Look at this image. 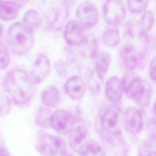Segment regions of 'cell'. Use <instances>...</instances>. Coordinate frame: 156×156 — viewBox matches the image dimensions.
Masks as SVG:
<instances>
[{"instance_id":"cell-1","label":"cell","mask_w":156,"mask_h":156,"mask_svg":"<svg viewBox=\"0 0 156 156\" xmlns=\"http://www.w3.org/2000/svg\"><path fill=\"white\" fill-rule=\"evenodd\" d=\"M4 83L8 94L18 105H27L35 95V83L30 75L21 69L9 71L5 76Z\"/></svg>"},{"instance_id":"cell-2","label":"cell","mask_w":156,"mask_h":156,"mask_svg":"<svg viewBox=\"0 0 156 156\" xmlns=\"http://www.w3.org/2000/svg\"><path fill=\"white\" fill-rule=\"evenodd\" d=\"M123 93L141 107L149 105L152 89L149 82L134 72H126L120 79Z\"/></svg>"},{"instance_id":"cell-3","label":"cell","mask_w":156,"mask_h":156,"mask_svg":"<svg viewBox=\"0 0 156 156\" xmlns=\"http://www.w3.org/2000/svg\"><path fill=\"white\" fill-rule=\"evenodd\" d=\"M9 45L14 54L23 55L29 52L35 41L32 29L20 23L12 24L7 32Z\"/></svg>"},{"instance_id":"cell-4","label":"cell","mask_w":156,"mask_h":156,"mask_svg":"<svg viewBox=\"0 0 156 156\" xmlns=\"http://www.w3.org/2000/svg\"><path fill=\"white\" fill-rule=\"evenodd\" d=\"M147 52L133 44L126 43L119 50L118 62L126 72L143 69L146 62Z\"/></svg>"},{"instance_id":"cell-5","label":"cell","mask_w":156,"mask_h":156,"mask_svg":"<svg viewBox=\"0 0 156 156\" xmlns=\"http://www.w3.org/2000/svg\"><path fill=\"white\" fill-rule=\"evenodd\" d=\"M35 146L42 156H57L65 149V143L61 138L43 131L37 133Z\"/></svg>"},{"instance_id":"cell-6","label":"cell","mask_w":156,"mask_h":156,"mask_svg":"<svg viewBox=\"0 0 156 156\" xmlns=\"http://www.w3.org/2000/svg\"><path fill=\"white\" fill-rule=\"evenodd\" d=\"M122 115L121 108L116 104L106 107L101 117L102 130L108 136H118L121 132Z\"/></svg>"},{"instance_id":"cell-7","label":"cell","mask_w":156,"mask_h":156,"mask_svg":"<svg viewBox=\"0 0 156 156\" xmlns=\"http://www.w3.org/2000/svg\"><path fill=\"white\" fill-rule=\"evenodd\" d=\"M126 16L125 5L121 0H107L103 7L104 20L110 26L121 23Z\"/></svg>"},{"instance_id":"cell-8","label":"cell","mask_w":156,"mask_h":156,"mask_svg":"<svg viewBox=\"0 0 156 156\" xmlns=\"http://www.w3.org/2000/svg\"><path fill=\"white\" fill-rule=\"evenodd\" d=\"M76 15L78 22L83 28L94 27L99 20V12L96 6L90 1L81 2L77 7Z\"/></svg>"},{"instance_id":"cell-9","label":"cell","mask_w":156,"mask_h":156,"mask_svg":"<svg viewBox=\"0 0 156 156\" xmlns=\"http://www.w3.org/2000/svg\"><path fill=\"white\" fill-rule=\"evenodd\" d=\"M76 119L68 111L58 109L52 113L50 119V126L57 133L61 135L69 134Z\"/></svg>"},{"instance_id":"cell-10","label":"cell","mask_w":156,"mask_h":156,"mask_svg":"<svg viewBox=\"0 0 156 156\" xmlns=\"http://www.w3.org/2000/svg\"><path fill=\"white\" fill-rule=\"evenodd\" d=\"M122 122L128 133L133 135H138L141 132L144 124L141 110L135 107L127 108L122 116Z\"/></svg>"},{"instance_id":"cell-11","label":"cell","mask_w":156,"mask_h":156,"mask_svg":"<svg viewBox=\"0 0 156 156\" xmlns=\"http://www.w3.org/2000/svg\"><path fill=\"white\" fill-rule=\"evenodd\" d=\"M51 69V62L49 58L42 53L36 55L33 62L30 76L35 84L44 81L49 76Z\"/></svg>"},{"instance_id":"cell-12","label":"cell","mask_w":156,"mask_h":156,"mask_svg":"<svg viewBox=\"0 0 156 156\" xmlns=\"http://www.w3.org/2000/svg\"><path fill=\"white\" fill-rule=\"evenodd\" d=\"M63 37L69 46H80L87 36L83 26L77 21L71 20L66 23L65 26Z\"/></svg>"},{"instance_id":"cell-13","label":"cell","mask_w":156,"mask_h":156,"mask_svg":"<svg viewBox=\"0 0 156 156\" xmlns=\"http://www.w3.org/2000/svg\"><path fill=\"white\" fill-rule=\"evenodd\" d=\"M102 148V156H127V145L119 136H106Z\"/></svg>"},{"instance_id":"cell-14","label":"cell","mask_w":156,"mask_h":156,"mask_svg":"<svg viewBox=\"0 0 156 156\" xmlns=\"http://www.w3.org/2000/svg\"><path fill=\"white\" fill-rule=\"evenodd\" d=\"M64 88L66 94L73 100H80L84 96L87 85L83 79L79 76H72L65 82Z\"/></svg>"},{"instance_id":"cell-15","label":"cell","mask_w":156,"mask_h":156,"mask_svg":"<svg viewBox=\"0 0 156 156\" xmlns=\"http://www.w3.org/2000/svg\"><path fill=\"white\" fill-rule=\"evenodd\" d=\"M69 135L70 147L76 152H77L80 146L89 138L86 126L82 122H78L76 120Z\"/></svg>"},{"instance_id":"cell-16","label":"cell","mask_w":156,"mask_h":156,"mask_svg":"<svg viewBox=\"0 0 156 156\" xmlns=\"http://www.w3.org/2000/svg\"><path fill=\"white\" fill-rule=\"evenodd\" d=\"M68 15V9L62 5L52 9L46 16V23L48 27L54 30H60Z\"/></svg>"},{"instance_id":"cell-17","label":"cell","mask_w":156,"mask_h":156,"mask_svg":"<svg viewBox=\"0 0 156 156\" xmlns=\"http://www.w3.org/2000/svg\"><path fill=\"white\" fill-rule=\"evenodd\" d=\"M122 94L123 90L120 79L116 76L108 78L105 85V94L108 100L116 104L121 100Z\"/></svg>"},{"instance_id":"cell-18","label":"cell","mask_w":156,"mask_h":156,"mask_svg":"<svg viewBox=\"0 0 156 156\" xmlns=\"http://www.w3.org/2000/svg\"><path fill=\"white\" fill-rule=\"evenodd\" d=\"M86 83L89 90L93 94L97 95L100 93L103 84L104 79L102 78L93 68H87L85 71Z\"/></svg>"},{"instance_id":"cell-19","label":"cell","mask_w":156,"mask_h":156,"mask_svg":"<svg viewBox=\"0 0 156 156\" xmlns=\"http://www.w3.org/2000/svg\"><path fill=\"white\" fill-rule=\"evenodd\" d=\"M94 59V68L98 74L104 79L108 71L112 62V57L109 52L105 51H98Z\"/></svg>"},{"instance_id":"cell-20","label":"cell","mask_w":156,"mask_h":156,"mask_svg":"<svg viewBox=\"0 0 156 156\" xmlns=\"http://www.w3.org/2000/svg\"><path fill=\"white\" fill-rule=\"evenodd\" d=\"M41 101L48 108L56 107L60 101V94L57 88L52 85H48L42 91Z\"/></svg>"},{"instance_id":"cell-21","label":"cell","mask_w":156,"mask_h":156,"mask_svg":"<svg viewBox=\"0 0 156 156\" xmlns=\"http://www.w3.org/2000/svg\"><path fill=\"white\" fill-rule=\"evenodd\" d=\"M77 152L79 156H102V148L98 142L89 137Z\"/></svg>"},{"instance_id":"cell-22","label":"cell","mask_w":156,"mask_h":156,"mask_svg":"<svg viewBox=\"0 0 156 156\" xmlns=\"http://www.w3.org/2000/svg\"><path fill=\"white\" fill-rule=\"evenodd\" d=\"M18 13V4L12 1H0V19L11 21L15 19Z\"/></svg>"},{"instance_id":"cell-23","label":"cell","mask_w":156,"mask_h":156,"mask_svg":"<svg viewBox=\"0 0 156 156\" xmlns=\"http://www.w3.org/2000/svg\"><path fill=\"white\" fill-rule=\"evenodd\" d=\"M80 54L85 58L94 59L98 52V40L93 37H87L84 42L80 46Z\"/></svg>"},{"instance_id":"cell-24","label":"cell","mask_w":156,"mask_h":156,"mask_svg":"<svg viewBox=\"0 0 156 156\" xmlns=\"http://www.w3.org/2000/svg\"><path fill=\"white\" fill-rule=\"evenodd\" d=\"M23 21L24 24L30 29H37L41 26L43 18L37 10L29 9L25 13Z\"/></svg>"},{"instance_id":"cell-25","label":"cell","mask_w":156,"mask_h":156,"mask_svg":"<svg viewBox=\"0 0 156 156\" xmlns=\"http://www.w3.org/2000/svg\"><path fill=\"white\" fill-rule=\"evenodd\" d=\"M121 40L120 32L116 28H108L102 35V41L108 47H115L119 44Z\"/></svg>"},{"instance_id":"cell-26","label":"cell","mask_w":156,"mask_h":156,"mask_svg":"<svg viewBox=\"0 0 156 156\" xmlns=\"http://www.w3.org/2000/svg\"><path fill=\"white\" fill-rule=\"evenodd\" d=\"M51 110L46 106H41L35 115V122L41 128H48L50 126V119L52 115Z\"/></svg>"},{"instance_id":"cell-27","label":"cell","mask_w":156,"mask_h":156,"mask_svg":"<svg viewBox=\"0 0 156 156\" xmlns=\"http://www.w3.org/2000/svg\"><path fill=\"white\" fill-rule=\"evenodd\" d=\"M155 22V17L152 12L146 11L141 16L138 24L140 28L145 33L148 32L152 28Z\"/></svg>"},{"instance_id":"cell-28","label":"cell","mask_w":156,"mask_h":156,"mask_svg":"<svg viewBox=\"0 0 156 156\" xmlns=\"http://www.w3.org/2000/svg\"><path fill=\"white\" fill-rule=\"evenodd\" d=\"M149 0H127V7L129 11L135 14H139L145 12Z\"/></svg>"},{"instance_id":"cell-29","label":"cell","mask_w":156,"mask_h":156,"mask_svg":"<svg viewBox=\"0 0 156 156\" xmlns=\"http://www.w3.org/2000/svg\"><path fill=\"white\" fill-rule=\"evenodd\" d=\"M139 156H147L149 154L155 151V137L150 140L143 141L138 148Z\"/></svg>"},{"instance_id":"cell-30","label":"cell","mask_w":156,"mask_h":156,"mask_svg":"<svg viewBox=\"0 0 156 156\" xmlns=\"http://www.w3.org/2000/svg\"><path fill=\"white\" fill-rule=\"evenodd\" d=\"M54 68L60 78H65L68 74V64L63 60H58L54 63Z\"/></svg>"},{"instance_id":"cell-31","label":"cell","mask_w":156,"mask_h":156,"mask_svg":"<svg viewBox=\"0 0 156 156\" xmlns=\"http://www.w3.org/2000/svg\"><path fill=\"white\" fill-rule=\"evenodd\" d=\"M10 55L5 46L0 43V69L5 68L10 63Z\"/></svg>"},{"instance_id":"cell-32","label":"cell","mask_w":156,"mask_h":156,"mask_svg":"<svg viewBox=\"0 0 156 156\" xmlns=\"http://www.w3.org/2000/svg\"><path fill=\"white\" fill-rule=\"evenodd\" d=\"M10 109V101L7 96H0V117L6 116Z\"/></svg>"},{"instance_id":"cell-33","label":"cell","mask_w":156,"mask_h":156,"mask_svg":"<svg viewBox=\"0 0 156 156\" xmlns=\"http://www.w3.org/2000/svg\"><path fill=\"white\" fill-rule=\"evenodd\" d=\"M155 57L154 56L152 59L151 60L150 63H149V76L151 79L155 82V78H156V72H155Z\"/></svg>"},{"instance_id":"cell-34","label":"cell","mask_w":156,"mask_h":156,"mask_svg":"<svg viewBox=\"0 0 156 156\" xmlns=\"http://www.w3.org/2000/svg\"><path fill=\"white\" fill-rule=\"evenodd\" d=\"M76 0H63V5L67 9L73 5Z\"/></svg>"},{"instance_id":"cell-35","label":"cell","mask_w":156,"mask_h":156,"mask_svg":"<svg viewBox=\"0 0 156 156\" xmlns=\"http://www.w3.org/2000/svg\"><path fill=\"white\" fill-rule=\"evenodd\" d=\"M0 156H11V155L7 149L0 148Z\"/></svg>"},{"instance_id":"cell-36","label":"cell","mask_w":156,"mask_h":156,"mask_svg":"<svg viewBox=\"0 0 156 156\" xmlns=\"http://www.w3.org/2000/svg\"><path fill=\"white\" fill-rule=\"evenodd\" d=\"M2 33H3V27H2V24L0 23V37H1Z\"/></svg>"},{"instance_id":"cell-37","label":"cell","mask_w":156,"mask_h":156,"mask_svg":"<svg viewBox=\"0 0 156 156\" xmlns=\"http://www.w3.org/2000/svg\"><path fill=\"white\" fill-rule=\"evenodd\" d=\"M147 156H155V151H153L149 154Z\"/></svg>"},{"instance_id":"cell-38","label":"cell","mask_w":156,"mask_h":156,"mask_svg":"<svg viewBox=\"0 0 156 156\" xmlns=\"http://www.w3.org/2000/svg\"><path fill=\"white\" fill-rule=\"evenodd\" d=\"M68 156H72V155H68Z\"/></svg>"}]
</instances>
